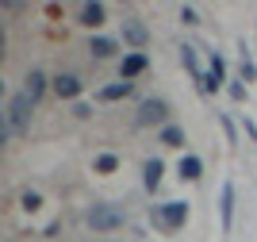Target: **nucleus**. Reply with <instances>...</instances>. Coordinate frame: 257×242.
<instances>
[{"instance_id": "1", "label": "nucleus", "mask_w": 257, "mask_h": 242, "mask_svg": "<svg viewBox=\"0 0 257 242\" xmlns=\"http://www.w3.org/2000/svg\"><path fill=\"white\" fill-rule=\"evenodd\" d=\"M150 223L158 231H181L184 223H188V204L184 200H165V204H154L150 208Z\"/></svg>"}, {"instance_id": "2", "label": "nucleus", "mask_w": 257, "mask_h": 242, "mask_svg": "<svg viewBox=\"0 0 257 242\" xmlns=\"http://www.w3.org/2000/svg\"><path fill=\"white\" fill-rule=\"evenodd\" d=\"M123 223H127V211L119 208V204H111V200L88 208V227L96 234H107V231H115V227H123Z\"/></svg>"}, {"instance_id": "3", "label": "nucleus", "mask_w": 257, "mask_h": 242, "mask_svg": "<svg viewBox=\"0 0 257 242\" xmlns=\"http://www.w3.org/2000/svg\"><path fill=\"white\" fill-rule=\"evenodd\" d=\"M31 116H35V100L27 93H16L12 96V104H8V127H12V135H27V127H31Z\"/></svg>"}, {"instance_id": "4", "label": "nucleus", "mask_w": 257, "mask_h": 242, "mask_svg": "<svg viewBox=\"0 0 257 242\" xmlns=\"http://www.w3.org/2000/svg\"><path fill=\"white\" fill-rule=\"evenodd\" d=\"M139 123L142 127H169V104L150 96V100H142L139 104Z\"/></svg>"}, {"instance_id": "5", "label": "nucleus", "mask_w": 257, "mask_h": 242, "mask_svg": "<svg viewBox=\"0 0 257 242\" xmlns=\"http://www.w3.org/2000/svg\"><path fill=\"white\" fill-rule=\"evenodd\" d=\"M123 42L139 54H142V46L150 42V31H146V23H142L139 16H127V20H123Z\"/></svg>"}, {"instance_id": "6", "label": "nucleus", "mask_w": 257, "mask_h": 242, "mask_svg": "<svg viewBox=\"0 0 257 242\" xmlns=\"http://www.w3.org/2000/svg\"><path fill=\"white\" fill-rule=\"evenodd\" d=\"M50 89H54V96H58V100H77V96H81V89H85V81H81L77 73H58V77L50 81Z\"/></svg>"}, {"instance_id": "7", "label": "nucleus", "mask_w": 257, "mask_h": 242, "mask_svg": "<svg viewBox=\"0 0 257 242\" xmlns=\"http://www.w3.org/2000/svg\"><path fill=\"white\" fill-rule=\"evenodd\" d=\"M146 69H150V58L139 54V50L123 54V62H119V77H123V81H135V77H142Z\"/></svg>"}, {"instance_id": "8", "label": "nucleus", "mask_w": 257, "mask_h": 242, "mask_svg": "<svg viewBox=\"0 0 257 242\" xmlns=\"http://www.w3.org/2000/svg\"><path fill=\"white\" fill-rule=\"evenodd\" d=\"M226 85V62H223V54H215L211 50V62H207V81H204V93H219Z\"/></svg>"}, {"instance_id": "9", "label": "nucleus", "mask_w": 257, "mask_h": 242, "mask_svg": "<svg viewBox=\"0 0 257 242\" xmlns=\"http://www.w3.org/2000/svg\"><path fill=\"white\" fill-rule=\"evenodd\" d=\"M196 50H200V46H192V42H184V46H181V62H184V69H188V73H192V81L200 85V93H204L207 69H204V65H200V58H196Z\"/></svg>"}, {"instance_id": "10", "label": "nucleus", "mask_w": 257, "mask_h": 242, "mask_svg": "<svg viewBox=\"0 0 257 242\" xmlns=\"http://www.w3.org/2000/svg\"><path fill=\"white\" fill-rule=\"evenodd\" d=\"M219 223H223V231H230V223H234V181H223V192H219Z\"/></svg>"}, {"instance_id": "11", "label": "nucleus", "mask_w": 257, "mask_h": 242, "mask_svg": "<svg viewBox=\"0 0 257 242\" xmlns=\"http://www.w3.org/2000/svg\"><path fill=\"white\" fill-rule=\"evenodd\" d=\"M131 93H135V81H123V77H119V81H111V85L100 89L96 100H100V104H115V100H127Z\"/></svg>"}, {"instance_id": "12", "label": "nucleus", "mask_w": 257, "mask_h": 242, "mask_svg": "<svg viewBox=\"0 0 257 242\" xmlns=\"http://www.w3.org/2000/svg\"><path fill=\"white\" fill-rule=\"evenodd\" d=\"M104 20H107V8L100 4V0H88V4H81V20H77V23H85V27H100Z\"/></svg>"}, {"instance_id": "13", "label": "nucleus", "mask_w": 257, "mask_h": 242, "mask_svg": "<svg viewBox=\"0 0 257 242\" xmlns=\"http://www.w3.org/2000/svg\"><path fill=\"white\" fill-rule=\"evenodd\" d=\"M161 173H165L161 158H146V166H142V185H146L150 192H158V185H161Z\"/></svg>"}, {"instance_id": "14", "label": "nucleus", "mask_w": 257, "mask_h": 242, "mask_svg": "<svg viewBox=\"0 0 257 242\" xmlns=\"http://www.w3.org/2000/svg\"><path fill=\"white\" fill-rule=\"evenodd\" d=\"M88 50H92V58H100V62H104V58H111V54L119 50V42L107 39V35H92V39H88Z\"/></svg>"}, {"instance_id": "15", "label": "nucleus", "mask_w": 257, "mask_h": 242, "mask_svg": "<svg viewBox=\"0 0 257 242\" xmlns=\"http://www.w3.org/2000/svg\"><path fill=\"white\" fill-rule=\"evenodd\" d=\"M46 85H50V81H46L43 69H31V73H27V85H23V93H27L35 104H39V100H43V93H46Z\"/></svg>"}, {"instance_id": "16", "label": "nucleus", "mask_w": 257, "mask_h": 242, "mask_svg": "<svg viewBox=\"0 0 257 242\" xmlns=\"http://www.w3.org/2000/svg\"><path fill=\"white\" fill-rule=\"evenodd\" d=\"M177 173H181V181H200L204 177V162L196 158V154H184L181 166H177Z\"/></svg>"}, {"instance_id": "17", "label": "nucleus", "mask_w": 257, "mask_h": 242, "mask_svg": "<svg viewBox=\"0 0 257 242\" xmlns=\"http://www.w3.org/2000/svg\"><path fill=\"white\" fill-rule=\"evenodd\" d=\"M158 138H161V146H173V150H181V146H184V131H181L177 123L161 127V131H158Z\"/></svg>"}, {"instance_id": "18", "label": "nucleus", "mask_w": 257, "mask_h": 242, "mask_svg": "<svg viewBox=\"0 0 257 242\" xmlns=\"http://www.w3.org/2000/svg\"><path fill=\"white\" fill-rule=\"evenodd\" d=\"M92 169H96V173H115V169H119V158H115V154H100Z\"/></svg>"}, {"instance_id": "19", "label": "nucleus", "mask_w": 257, "mask_h": 242, "mask_svg": "<svg viewBox=\"0 0 257 242\" xmlns=\"http://www.w3.org/2000/svg\"><path fill=\"white\" fill-rule=\"evenodd\" d=\"M20 204H23V211H39V208H43V196H39L35 189H27V192L20 196Z\"/></svg>"}, {"instance_id": "20", "label": "nucleus", "mask_w": 257, "mask_h": 242, "mask_svg": "<svg viewBox=\"0 0 257 242\" xmlns=\"http://www.w3.org/2000/svg\"><path fill=\"white\" fill-rule=\"evenodd\" d=\"M242 81H257V65H253V58H249L246 46H242Z\"/></svg>"}, {"instance_id": "21", "label": "nucleus", "mask_w": 257, "mask_h": 242, "mask_svg": "<svg viewBox=\"0 0 257 242\" xmlns=\"http://www.w3.org/2000/svg\"><path fill=\"white\" fill-rule=\"evenodd\" d=\"M226 93L234 96V100H246V85H242V81H230V85H226Z\"/></svg>"}, {"instance_id": "22", "label": "nucleus", "mask_w": 257, "mask_h": 242, "mask_svg": "<svg viewBox=\"0 0 257 242\" xmlns=\"http://www.w3.org/2000/svg\"><path fill=\"white\" fill-rule=\"evenodd\" d=\"M219 123H223L226 138H230V142H238V131H234V123H230V116H219Z\"/></svg>"}, {"instance_id": "23", "label": "nucleus", "mask_w": 257, "mask_h": 242, "mask_svg": "<svg viewBox=\"0 0 257 242\" xmlns=\"http://www.w3.org/2000/svg\"><path fill=\"white\" fill-rule=\"evenodd\" d=\"M181 20H184V23H200V16H196L192 4H184V8H181Z\"/></svg>"}, {"instance_id": "24", "label": "nucleus", "mask_w": 257, "mask_h": 242, "mask_svg": "<svg viewBox=\"0 0 257 242\" xmlns=\"http://www.w3.org/2000/svg\"><path fill=\"white\" fill-rule=\"evenodd\" d=\"M242 131H246L249 142H257V123H253V119H242Z\"/></svg>"}, {"instance_id": "25", "label": "nucleus", "mask_w": 257, "mask_h": 242, "mask_svg": "<svg viewBox=\"0 0 257 242\" xmlns=\"http://www.w3.org/2000/svg\"><path fill=\"white\" fill-rule=\"evenodd\" d=\"M73 116H81V119H88V116H92V108H88V104H77V108H73Z\"/></svg>"}]
</instances>
